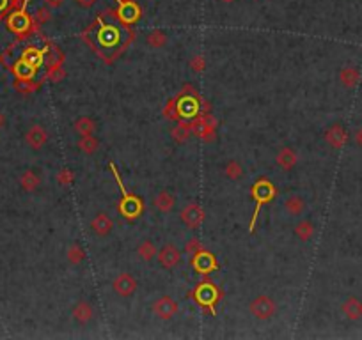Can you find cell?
I'll use <instances>...</instances> for the list:
<instances>
[{"instance_id": "9c48e42d", "label": "cell", "mask_w": 362, "mask_h": 340, "mask_svg": "<svg viewBox=\"0 0 362 340\" xmlns=\"http://www.w3.org/2000/svg\"><path fill=\"white\" fill-rule=\"evenodd\" d=\"M112 229H114V222L105 213H98V215L91 220V230L92 234L98 236V238H107V236L112 232Z\"/></svg>"}, {"instance_id": "836d02e7", "label": "cell", "mask_w": 362, "mask_h": 340, "mask_svg": "<svg viewBox=\"0 0 362 340\" xmlns=\"http://www.w3.org/2000/svg\"><path fill=\"white\" fill-rule=\"evenodd\" d=\"M64 76V69L61 68L59 62H53V64H50V68H48V78L52 80V82H59L61 78Z\"/></svg>"}, {"instance_id": "7402d4cb", "label": "cell", "mask_w": 362, "mask_h": 340, "mask_svg": "<svg viewBox=\"0 0 362 340\" xmlns=\"http://www.w3.org/2000/svg\"><path fill=\"white\" fill-rule=\"evenodd\" d=\"M73 128H75L76 135H80V137H86V135H92V133H94V130H96V122L92 121L91 117H87V115H84V117L76 119L75 124H73Z\"/></svg>"}, {"instance_id": "e0dca14e", "label": "cell", "mask_w": 362, "mask_h": 340, "mask_svg": "<svg viewBox=\"0 0 362 340\" xmlns=\"http://www.w3.org/2000/svg\"><path fill=\"white\" fill-rule=\"evenodd\" d=\"M119 4H121V9H119V16H121L123 22H135L138 18V14H140V11L137 9V6L132 2V0H119Z\"/></svg>"}, {"instance_id": "7bdbcfd3", "label": "cell", "mask_w": 362, "mask_h": 340, "mask_svg": "<svg viewBox=\"0 0 362 340\" xmlns=\"http://www.w3.org/2000/svg\"><path fill=\"white\" fill-rule=\"evenodd\" d=\"M222 2H226V4H231V2H234V0H222Z\"/></svg>"}, {"instance_id": "60d3db41", "label": "cell", "mask_w": 362, "mask_h": 340, "mask_svg": "<svg viewBox=\"0 0 362 340\" xmlns=\"http://www.w3.org/2000/svg\"><path fill=\"white\" fill-rule=\"evenodd\" d=\"M76 2H78V4H80V6H82V7H91V6H92V4H94V2H96V0H76Z\"/></svg>"}, {"instance_id": "7a4b0ae2", "label": "cell", "mask_w": 362, "mask_h": 340, "mask_svg": "<svg viewBox=\"0 0 362 340\" xmlns=\"http://www.w3.org/2000/svg\"><path fill=\"white\" fill-rule=\"evenodd\" d=\"M273 195H275V190H273L272 184L268 183V181H265V179L257 181L256 186L252 188V197L257 200V204H256V215L252 216V222H250V232H252V229H254V223H256V218H257V213H259L261 204L268 202Z\"/></svg>"}, {"instance_id": "d590c367", "label": "cell", "mask_w": 362, "mask_h": 340, "mask_svg": "<svg viewBox=\"0 0 362 340\" xmlns=\"http://www.w3.org/2000/svg\"><path fill=\"white\" fill-rule=\"evenodd\" d=\"M190 69L195 73H203L206 69V60H204L203 55H194L190 59Z\"/></svg>"}, {"instance_id": "5bb4252c", "label": "cell", "mask_w": 362, "mask_h": 340, "mask_svg": "<svg viewBox=\"0 0 362 340\" xmlns=\"http://www.w3.org/2000/svg\"><path fill=\"white\" fill-rule=\"evenodd\" d=\"M73 317L80 324L91 323L92 317H94V310H92L89 301H78V303L75 305V308H73Z\"/></svg>"}, {"instance_id": "cb8c5ba5", "label": "cell", "mask_w": 362, "mask_h": 340, "mask_svg": "<svg viewBox=\"0 0 362 340\" xmlns=\"http://www.w3.org/2000/svg\"><path fill=\"white\" fill-rule=\"evenodd\" d=\"M190 135H192L190 122H179V124L171 131V137L174 138V142H178V144H185V142L190 138Z\"/></svg>"}, {"instance_id": "74e56055", "label": "cell", "mask_w": 362, "mask_h": 340, "mask_svg": "<svg viewBox=\"0 0 362 340\" xmlns=\"http://www.w3.org/2000/svg\"><path fill=\"white\" fill-rule=\"evenodd\" d=\"M185 250H187L188 253H195V252H199V250H203V246H201V243H199L197 239L192 238L190 241L187 243V248Z\"/></svg>"}, {"instance_id": "d4e9b609", "label": "cell", "mask_w": 362, "mask_h": 340, "mask_svg": "<svg viewBox=\"0 0 362 340\" xmlns=\"http://www.w3.org/2000/svg\"><path fill=\"white\" fill-rule=\"evenodd\" d=\"M156 253H158V250H156L155 243L149 241V239H146V241H142L140 245H138L137 248V255L142 259V261H153V259L156 257Z\"/></svg>"}, {"instance_id": "d6a6232c", "label": "cell", "mask_w": 362, "mask_h": 340, "mask_svg": "<svg viewBox=\"0 0 362 340\" xmlns=\"http://www.w3.org/2000/svg\"><path fill=\"white\" fill-rule=\"evenodd\" d=\"M164 115L167 119H171V121H178L179 119V112H178V105H176L174 99H171V101H167V107L164 108Z\"/></svg>"}, {"instance_id": "3957f363", "label": "cell", "mask_w": 362, "mask_h": 340, "mask_svg": "<svg viewBox=\"0 0 362 340\" xmlns=\"http://www.w3.org/2000/svg\"><path fill=\"white\" fill-rule=\"evenodd\" d=\"M190 124H192V133H195L199 138H203V140L210 142L215 138V121L208 114L197 117L194 122H190Z\"/></svg>"}, {"instance_id": "f1b7e54d", "label": "cell", "mask_w": 362, "mask_h": 340, "mask_svg": "<svg viewBox=\"0 0 362 340\" xmlns=\"http://www.w3.org/2000/svg\"><path fill=\"white\" fill-rule=\"evenodd\" d=\"M22 60L29 66H32V68H37V66L43 62V52H39L37 48H27L25 52H23Z\"/></svg>"}, {"instance_id": "b9f144b4", "label": "cell", "mask_w": 362, "mask_h": 340, "mask_svg": "<svg viewBox=\"0 0 362 340\" xmlns=\"http://www.w3.org/2000/svg\"><path fill=\"white\" fill-rule=\"evenodd\" d=\"M7 4H9V0H0V13H2V11L6 9Z\"/></svg>"}, {"instance_id": "1f68e13d", "label": "cell", "mask_w": 362, "mask_h": 340, "mask_svg": "<svg viewBox=\"0 0 362 340\" xmlns=\"http://www.w3.org/2000/svg\"><path fill=\"white\" fill-rule=\"evenodd\" d=\"M215 298H217V292H215V289H211L210 294L206 292V284H203L201 287L197 289V301H201V303H213Z\"/></svg>"}, {"instance_id": "4dcf8cb0", "label": "cell", "mask_w": 362, "mask_h": 340, "mask_svg": "<svg viewBox=\"0 0 362 340\" xmlns=\"http://www.w3.org/2000/svg\"><path fill=\"white\" fill-rule=\"evenodd\" d=\"M34 71H36V68H32V66L23 62V60H20V62L14 66V73H16L18 78H29L30 80L34 75Z\"/></svg>"}, {"instance_id": "f35d334b", "label": "cell", "mask_w": 362, "mask_h": 340, "mask_svg": "<svg viewBox=\"0 0 362 340\" xmlns=\"http://www.w3.org/2000/svg\"><path fill=\"white\" fill-rule=\"evenodd\" d=\"M46 7H50V9H59L61 6L64 4V0H45Z\"/></svg>"}, {"instance_id": "ac0fdd59", "label": "cell", "mask_w": 362, "mask_h": 340, "mask_svg": "<svg viewBox=\"0 0 362 340\" xmlns=\"http://www.w3.org/2000/svg\"><path fill=\"white\" fill-rule=\"evenodd\" d=\"M339 80L345 87L353 89L360 82V71L357 68H343L339 73Z\"/></svg>"}, {"instance_id": "5b68a950", "label": "cell", "mask_w": 362, "mask_h": 340, "mask_svg": "<svg viewBox=\"0 0 362 340\" xmlns=\"http://www.w3.org/2000/svg\"><path fill=\"white\" fill-rule=\"evenodd\" d=\"M153 312H155L156 317H160L162 321H169L178 314V303H176L171 296H162L153 303Z\"/></svg>"}, {"instance_id": "e575fe53", "label": "cell", "mask_w": 362, "mask_h": 340, "mask_svg": "<svg viewBox=\"0 0 362 340\" xmlns=\"http://www.w3.org/2000/svg\"><path fill=\"white\" fill-rule=\"evenodd\" d=\"M73 179H75V176H73V172L69 168H63L57 174V181H59L61 186H69L73 183Z\"/></svg>"}, {"instance_id": "44dd1931", "label": "cell", "mask_w": 362, "mask_h": 340, "mask_svg": "<svg viewBox=\"0 0 362 340\" xmlns=\"http://www.w3.org/2000/svg\"><path fill=\"white\" fill-rule=\"evenodd\" d=\"M20 184L25 192H34V190H37V186L41 184V177L37 176L34 170H27V172L22 174Z\"/></svg>"}, {"instance_id": "277c9868", "label": "cell", "mask_w": 362, "mask_h": 340, "mask_svg": "<svg viewBox=\"0 0 362 340\" xmlns=\"http://www.w3.org/2000/svg\"><path fill=\"white\" fill-rule=\"evenodd\" d=\"M112 289L115 294L121 298H130L137 291V280L130 273H119L112 282Z\"/></svg>"}, {"instance_id": "484cf974", "label": "cell", "mask_w": 362, "mask_h": 340, "mask_svg": "<svg viewBox=\"0 0 362 340\" xmlns=\"http://www.w3.org/2000/svg\"><path fill=\"white\" fill-rule=\"evenodd\" d=\"M78 149L84 154H94L99 149V140L94 138L92 135H86V137H80L78 140Z\"/></svg>"}, {"instance_id": "52a82bcc", "label": "cell", "mask_w": 362, "mask_h": 340, "mask_svg": "<svg viewBox=\"0 0 362 340\" xmlns=\"http://www.w3.org/2000/svg\"><path fill=\"white\" fill-rule=\"evenodd\" d=\"M181 220L185 225H188L190 229H199L201 223L204 222V211L201 209L199 204H188L183 211H181Z\"/></svg>"}, {"instance_id": "83f0119b", "label": "cell", "mask_w": 362, "mask_h": 340, "mask_svg": "<svg viewBox=\"0 0 362 340\" xmlns=\"http://www.w3.org/2000/svg\"><path fill=\"white\" fill-rule=\"evenodd\" d=\"M66 257L73 266H76V264H80V262H84V259H86V250H84L78 243H73V245L68 248Z\"/></svg>"}, {"instance_id": "6da1fadb", "label": "cell", "mask_w": 362, "mask_h": 340, "mask_svg": "<svg viewBox=\"0 0 362 340\" xmlns=\"http://www.w3.org/2000/svg\"><path fill=\"white\" fill-rule=\"evenodd\" d=\"M249 310L256 319L267 321V319H272L273 314H275V303H273V300L270 296L261 294L250 301Z\"/></svg>"}, {"instance_id": "4316f807", "label": "cell", "mask_w": 362, "mask_h": 340, "mask_svg": "<svg viewBox=\"0 0 362 340\" xmlns=\"http://www.w3.org/2000/svg\"><path fill=\"white\" fill-rule=\"evenodd\" d=\"M224 174H226L227 179L238 181V179H242V177H244V167H242V165L238 163L236 160H229L226 163V167H224Z\"/></svg>"}, {"instance_id": "f546056e", "label": "cell", "mask_w": 362, "mask_h": 340, "mask_svg": "<svg viewBox=\"0 0 362 340\" xmlns=\"http://www.w3.org/2000/svg\"><path fill=\"white\" fill-rule=\"evenodd\" d=\"M146 42H148L151 48H162V46H165V42H167V36H165L162 30H153V32L148 34Z\"/></svg>"}, {"instance_id": "603a6c76", "label": "cell", "mask_w": 362, "mask_h": 340, "mask_svg": "<svg viewBox=\"0 0 362 340\" xmlns=\"http://www.w3.org/2000/svg\"><path fill=\"white\" fill-rule=\"evenodd\" d=\"M295 236L300 239V241H309L314 236V225L309 220H302L295 225Z\"/></svg>"}, {"instance_id": "8992f818", "label": "cell", "mask_w": 362, "mask_h": 340, "mask_svg": "<svg viewBox=\"0 0 362 340\" xmlns=\"http://www.w3.org/2000/svg\"><path fill=\"white\" fill-rule=\"evenodd\" d=\"M25 142H27V145H29L30 149L39 151L41 147H45V144L48 142V133H46V130L43 126L34 124V126H30L29 130H27Z\"/></svg>"}, {"instance_id": "ffe728a7", "label": "cell", "mask_w": 362, "mask_h": 340, "mask_svg": "<svg viewBox=\"0 0 362 340\" xmlns=\"http://www.w3.org/2000/svg\"><path fill=\"white\" fill-rule=\"evenodd\" d=\"M284 209L290 216H300L306 209V202L302 200V197L298 195H291L286 199V202H284Z\"/></svg>"}, {"instance_id": "ba28073f", "label": "cell", "mask_w": 362, "mask_h": 340, "mask_svg": "<svg viewBox=\"0 0 362 340\" xmlns=\"http://www.w3.org/2000/svg\"><path fill=\"white\" fill-rule=\"evenodd\" d=\"M156 257H158L160 264L164 266L165 269H172V268H176V266L179 264L181 252H179L178 248H176L174 245H165V246H162V248L158 250Z\"/></svg>"}, {"instance_id": "ab89813d", "label": "cell", "mask_w": 362, "mask_h": 340, "mask_svg": "<svg viewBox=\"0 0 362 340\" xmlns=\"http://www.w3.org/2000/svg\"><path fill=\"white\" fill-rule=\"evenodd\" d=\"M353 140H355V144L359 145V147H362V128H359V130L355 131V135H353Z\"/></svg>"}, {"instance_id": "7c38bea8", "label": "cell", "mask_w": 362, "mask_h": 340, "mask_svg": "<svg viewBox=\"0 0 362 340\" xmlns=\"http://www.w3.org/2000/svg\"><path fill=\"white\" fill-rule=\"evenodd\" d=\"M7 27H9V30H13V32L23 34L30 29V18L25 14V11H16V13H13L7 18Z\"/></svg>"}, {"instance_id": "9a60e30c", "label": "cell", "mask_w": 362, "mask_h": 340, "mask_svg": "<svg viewBox=\"0 0 362 340\" xmlns=\"http://www.w3.org/2000/svg\"><path fill=\"white\" fill-rule=\"evenodd\" d=\"M277 165L284 170H291L296 165L298 158H296V153L291 147H283L277 153V158H275Z\"/></svg>"}, {"instance_id": "d6986e66", "label": "cell", "mask_w": 362, "mask_h": 340, "mask_svg": "<svg viewBox=\"0 0 362 340\" xmlns=\"http://www.w3.org/2000/svg\"><path fill=\"white\" fill-rule=\"evenodd\" d=\"M194 98L195 96H185V94H181V101L178 103V112L181 115H185V117H194L195 114H197V110H199V107H197V103L194 101Z\"/></svg>"}, {"instance_id": "8fae6325", "label": "cell", "mask_w": 362, "mask_h": 340, "mask_svg": "<svg viewBox=\"0 0 362 340\" xmlns=\"http://www.w3.org/2000/svg\"><path fill=\"white\" fill-rule=\"evenodd\" d=\"M325 140L330 147L341 149L346 144V140H348V133H346V130L341 124H334L325 131Z\"/></svg>"}, {"instance_id": "8d00e7d4", "label": "cell", "mask_w": 362, "mask_h": 340, "mask_svg": "<svg viewBox=\"0 0 362 340\" xmlns=\"http://www.w3.org/2000/svg\"><path fill=\"white\" fill-rule=\"evenodd\" d=\"M34 18H36V22L39 23H46L50 22V18H52V11H50V7H39V9L36 11V14H34Z\"/></svg>"}, {"instance_id": "30bf717a", "label": "cell", "mask_w": 362, "mask_h": 340, "mask_svg": "<svg viewBox=\"0 0 362 340\" xmlns=\"http://www.w3.org/2000/svg\"><path fill=\"white\" fill-rule=\"evenodd\" d=\"M192 266L195 268V271L199 273H210L213 269H217V262H215V257L206 250H199V252L194 253V261H192Z\"/></svg>"}, {"instance_id": "2e32d148", "label": "cell", "mask_w": 362, "mask_h": 340, "mask_svg": "<svg viewBox=\"0 0 362 340\" xmlns=\"http://www.w3.org/2000/svg\"><path fill=\"white\" fill-rule=\"evenodd\" d=\"M155 207L158 209L160 213H171L172 209H174V206H176V199H174V195L172 193H169V192H160L158 195L155 197Z\"/></svg>"}, {"instance_id": "4fadbf2b", "label": "cell", "mask_w": 362, "mask_h": 340, "mask_svg": "<svg viewBox=\"0 0 362 340\" xmlns=\"http://www.w3.org/2000/svg\"><path fill=\"white\" fill-rule=\"evenodd\" d=\"M341 310H343V314H345L346 319L359 321V319H362V301L355 296L348 298V300L343 303Z\"/></svg>"}]
</instances>
